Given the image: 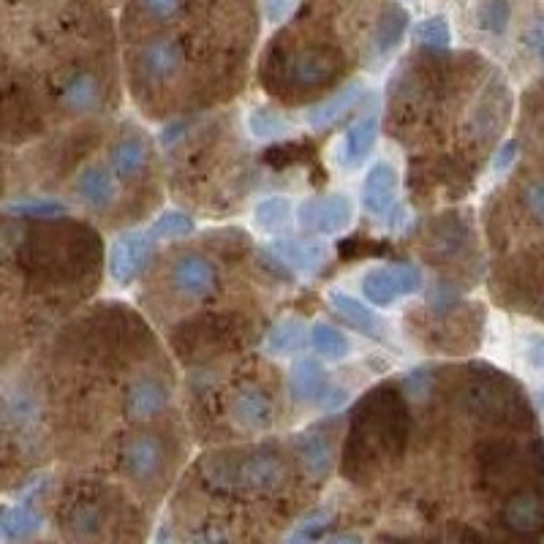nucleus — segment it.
<instances>
[{
	"mask_svg": "<svg viewBox=\"0 0 544 544\" xmlns=\"http://www.w3.org/2000/svg\"><path fill=\"white\" fill-rule=\"evenodd\" d=\"M406 411L392 392H379L368 398L365 408L354 419L349 438V463H373L395 457L406 444Z\"/></svg>",
	"mask_w": 544,
	"mask_h": 544,
	"instance_id": "1",
	"label": "nucleus"
},
{
	"mask_svg": "<svg viewBox=\"0 0 544 544\" xmlns=\"http://www.w3.org/2000/svg\"><path fill=\"white\" fill-rule=\"evenodd\" d=\"M204 476L213 487L248 490V493H272L286 485L289 466L278 452L256 449L251 455L226 457L215 455L204 460Z\"/></svg>",
	"mask_w": 544,
	"mask_h": 544,
	"instance_id": "2",
	"label": "nucleus"
},
{
	"mask_svg": "<svg viewBox=\"0 0 544 544\" xmlns=\"http://www.w3.org/2000/svg\"><path fill=\"white\" fill-rule=\"evenodd\" d=\"M422 289V272L414 264H387L362 275V294L373 305H392L398 297Z\"/></svg>",
	"mask_w": 544,
	"mask_h": 544,
	"instance_id": "3",
	"label": "nucleus"
},
{
	"mask_svg": "<svg viewBox=\"0 0 544 544\" xmlns=\"http://www.w3.org/2000/svg\"><path fill=\"white\" fill-rule=\"evenodd\" d=\"M351 202L346 196H313L297 207V224L313 234H338L351 224Z\"/></svg>",
	"mask_w": 544,
	"mask_h": 544,
	"instance_id": "4",
	"label": "nucleus"
},
{
	"mask_svg": "<svg viewBox=\"0 0 544 544\" xmlns=\"http://www.w3.org/2000/svg\"><path fill=\"white\" fill-rule=\"evenodd\" d=\"M335 71H338V58L332 52H327V49L316 47L300 49V52L289 55L286 63H283V77H286V82L302 90L327 85L335 77Z\"/></svg>",
	"mask_w": 544,
	"mask_h": 544,
	"instance_id": "5",
	"label": "nucleus"
},
{
	"mask_svg": "<svg viewBox=\"0 0 544 544\" xmlns=\"http://www.w3.org/2000/svg\"><path fill=\"white\" fill-rule=\"evenodd\" d=\"M218 283L215 264L202 253H185L172 267V286L183 300H204Z\"/></svg>",
	"mask_w": 544,
	"mask_h": 544,
	"instance_id": "6",
	"label": "nucleus"
},
{
	"mask_svg": "<svg viewBox=\"0 0 544 544\" xmlns=\"http://www.w3.org/2000/svg\"><path fill=\"white\" fill-rule=\"evenodd\" d=\"M120 463H123L126 476H131L134 482H153V479H158V474L164 471L166 463L164 441L156 436H150V433L128 438L126 447H123V455H120Z\"/></svg>",
	"mask_w": 544,
	"mask_h": 544,
	"instance_id": "7",
	"label": "nucleus"
},
{
	"mask_svg": "<svg viewBox=\"0 0 544 544\" xmlns=\"http://www.w3.org/2000/svg\"><path fill=\"white\" fill-rule=\"evenodd\" d=\"M156 240L150 234H123L109 253V272L117 283H131L153 259Z\"/></svg>",
	"mask_w": 544,
	"mask_h": 544,
	"instance_id": "8",
	"label": "nucleus"
},
{
	"mask_svg": "<svg viewBox=\"0 0 544 544\" xmlns=\"http://www.w3.org/2000/svg\"><path fill=\"white\" fill-rule=\"evenodd\" d=\"M139 68L150 82H169L185 68L183 47L172 39H156L139 52Z\"/></svg>",
	"mask_w": 544,
	"mask_h": 544,
	"instance_id": "9",
	"label": "nucleus"
},
{
	"mask_svg": "<svg viewBox=\"0 0 544 544\" xmlns=\"http://www.w3.org/2000/svg\"><path fill=\"white\" fill-rule=\"evenodd\" d=\"M77 194L82 202L98 210V213H107L109 207H115L117 196H120V185H117V175H112L107 166L90 164L85 166L77 177Z\"/></svg>",
	"mask_w": 544,
	"mask_h": 544,
	"instance_id": "10",
	"label": "nucleus"
},
{
	"mask_svg": "<svg viewBox=\"0 0 544 544\" xmlns=\"http://www.w3.org/2000/svg\"><path fill=\"white\" fill-rule=\"evenodd\" d=\"M169 403V389L158 379H136L131 387L126 389V398H123V411L131 422H147V419H156Z\"/></svg>",
	"mask_w": 544,
	"mask_h": 544,
	"instance_id": "11",
	"label": "nucleus"
},
{
	"mask_svg": "<svg viewBox=\"0 0 544 544\" xmlns=\"http://www.w3.org/2000/svg\"><path fill=\"white\" fill-rule=\"evenodd\" d=\"M272 253L278 256V262L289 270H297L302 275H313L319 272L327 262V245L319 240H292V237H281L272 243Z\"/></svg>",
	"mask_w": 544,
	"mask_h": 544,
	"instance_id": "12",
	"label": "nucleus"
},
{
	"mask_svg": "<svg viewBox=\"0 0 544 544\" xmlns=\"http://www.w3.org/2000/svg\"><path fill=\"white\" fill-rule=\"evenodd\" d=\"M398 196V169L387 161L370 166V172L365 175L362 183V204L365 210L373 215H384L392 210Z\"/></svg>",
	"mask_w": 544,
	"mask_h": 544,
	"instance_id": "13",
	"label": "nucleus"
},
{
	"mask_svg": "<svg viewBox=\"0 0 544 544\" xmlns=\"http://www.w3.org/2000/svg\"><path fill=\"white\" fill-rule=\"evenodd\" d=\"M504 525L517 536H539L544 531V501L536 493H517L506 501Z\"/></svg>",
	"mask_w": 544,
	"mask_h": 544,
	"instance_id": "14",
	"label": "nucleus"
},
{
	"mask_svg": "<svg viewBox=\"0 0 544 544\" xmlns=\"http://www.w3.org/2000/svg\"><path fill=\"white\" fill-rule=\"evenodd\" d=\"M229 414H232L234 425L243 430H264L272 425V411L270 398L264 395L262 389L248 387L234 392L232 403H229Z\"/></svg>",
	"mask_w": 544,
	"mask_h": 544,
	"instance_id": "15",
	"label": "nucleus"
},
{
	"mask_svg": "<svg viewBox=\"0 0 544 544\" xmlns=\"http://www.w3.org/2000/svg\"><path fill=\"white\" fill-rule=\"evenodd\" d=\"M376 136H379V115H362L354 126L346 131L343 142L338 147V161L343 166L360 164L362 158L368 156L373 145H376Z\"/></svg>",
	"mask_w": 544,
	"mask_h": 544,
	"instance_id": "16",
	"label": "nucleus"
},
{
	"mask_svg": "<svg viewBox=\"0 0 544 544\" xmlns=\"http://www.w3.org/2000/svg\"><path fill=\"white\" fill-rule=\"evenodd\" d=\"M109 158H112V172L123 180H131V177H139V172L150 161V145L139 134L120 136Z\"/></svg>",
	"mask_w": 544,
	"mask_h": 544,
	"instance_id": "17",
	"label": "nucleus"
},
{
	"mask_svg": "<svg viewBox=\"0 0 544 544\" xmlns=\"http://www.w3.org/2000/svg\"><path fill=\"white\" fill-rule=\"evenodd\" d=\"M289 387L292 395L300 403H316V400L327 398L330 392V381L327 373L316 360H300L289 373Z\"/></svg>",
	"mask_w": 544,
	"mask_h": 544,
	"instance_id": "18",
	"label": "nucleus"
},
{
	"mask_svg": "<svg viewBox=\"0 0 544 544\" xmlns=\"http://www.w3.org/2000/svg\"><path fill=\"white\" fill-rule=\"evenodd\" d=\"M101 96H104V85L93 71H77L63 88V104L71 112H93L101 104Z\"/></svg>",
	"mask_w": 544,
	"mask_h": 544,
	"instance_id": "19",
	"label": "nucleus"
},
{
	"mask_svg": "<svg viewBox=\"0 0 544 544\" xmlns=\"http://www.w3.org/2000/svg\"><path fill=\"white\" fill-rule=\"evenodd\" d=\"M330 302H332V308H335V313H338L340 319L346 321L349 327L365 332V335H379V327H381L379 316L370 311L368 305H362V300L351 297V294L332 292Z\"/></svg>",
	"mask_w": 544,
	"mask_h": 544,
	"instance_id": "20",
	"label": "nucleus"
},
{
	"mask_svg": "<svg viewBox=\"0 0 544 544\" xmlns=\"http://www.w3.org/2000/svg\"><path fill=\"white\" fill-rule=\"evenodd\" d=\"M362 88L357 85V82H351V85H346V88H340L338 93L332 98H327V101H321L319 107H313L311 112H308V123H311L313 128H324L330 126V123H335L346 109L360 98Z\"/></svg>",
	"mask_w": 544,
	"mask_h": 544,
	"instance_id": "21",
	"label": "nucleus"
},
{
	"mask_svg": "<svg viewBox=\"0 0 544 544\" xmlns=\"http://www.w3.org/2000/svg\"><path fill=\"white\" fill-rule=\"evenodd\" d=\"M308 340V332H305V324L300 319H281L267 335V346L275 354H292V351L302 349Z\"/></svg>",
	"mask_w": 544,
	"mask_h": 544,
	"instance_id": "22",
	"label": "nucleus"
},
{
	"mask_svg": "<svg viewBox=\"0 0 544 544\" xmlns=\"http://www.w3.org/2000/svg\"><path fill=\"white\" fill-rule=\"evenodd\" d=\"M300 460L311 476H327L332 468V447L324 436H308L300 441Z\"/></svg>",
	"mask_w": 544,
	"mask_h": 544,
	"instance_id": "23",
	"label": "nucleus"
},
{
	"mask_svg": "<svg viewBox=\"0 0 544 544\" xmlns=\"http://www.w3.org/2000/svg\"><path fill=\"white\" fill-rule=\"evenodd\" d=\"M406 28L408 11L403 9V6H389V9L381 14L379 28H376V49H379V52H389V49L398 47Z\"/></svg>",
	"mask_w": 544,
	"mask_h": 544,
	"instance_id": "24",
	"label": "nucleus"
},
{
	"mask_svg": "<svg viewBox=\"0 0 544 544\" xmlns=\"http://www.w3.org/2000/svg\"><path fill=\"white\" fill-rule=\"evenodd\" d=\"M311 340L313 349L319 351V357H324V360H340L351 349L349 338L338 327H332V324H316L311 330Z\"/></svg>",
	"mask_w": 544,
	"mask_h": 544,
	"instance_id": "25",
	"label": "nucleus"
},
{
	"mask_svg": "<svg viewBox=\"0 0 544 544\" xmlns=\"http://www.w3.org/2000/svg\"><path fill=\"white\" fill-rule=\"evenodd\" d=\"M294 210L292 204L281 199V196H275V199H264L259 207H256V224L262 226L264 232L278 234L283 232L286 226L292 224Z\"/></svg>",
	"mask_w": 544,
	"mask_h": 544,
	"instance_id": "26",
	"label": "nucleus"
},
{
	"mask_svg": "<svg viewBox=\"0 0 544 544\" xmlns=\"http://www.w3.org/2000/svg\"><path fill=\"white\" fill-rule=\"evenodd\" d=\"M248 128H251L253 136H259V139H275V136H281L289 131V120L281 115V112H275L270 107H256L248 115Z\"/></svg>",
	"mask_w": 544,
	"mask_h": 544,
	"instance_id": "27",
	"label": "nucleus"
},
{
	"mask_svg": "<svg viewBox=\"0 0 544 544\" xmlns=\"http://www.w3.org/2000/svg\"><path fill=\"white\" fill-rule=\"evenodd\" d=\"M509 20H512V9L506 0H482L476 9V22L487 33H496V36L504 33L509 28Z\"/></svg>",
	"mask_w": 544,
	"mask_h": 544,
	"instance_id": "28",
	"label": "nucleus"
},
{
	"mask_svg": "<svg viewBox=\"0 0 544 544\" xmlns=\"http://www.w3.org/2000/svg\"><path fill=\"white\" fill-rule=\"evenodd\" d=\"M68 525H71L74 536H82V539L98 536L101 534V528H104V512H101V506L96 504L74 506V512L68 517Z\"/></svg>",
	"mask_w": 544,
	"mask_h": 544,
	"instance_id": "29",
	"label": "nucleus"
},
{
	"mask_svg": "<svg viewBox=\"0 0 544 544\" xmlns=\"http://www.w3.org/2000/svg\"><path fill=\"white\" fill-rule=\"evenodd\" d=\"M414 36L422 47L428 49H447L452 44V30H449V22L444 17H428L422 20L414 30Z\"/></svg>",
	"mask_w": 544,
	"mask_h": 544,
	"instance_id": "30",
	"label": "nucleus"
},
{
	"mask_svg": "<svg viewBox=\"0 0 544 544\" xmlns=\"http://www.w3.org/2000/svg\"><path fill=\"white\" fill-rule=\"evenodd\" d=\"M191 232H194V221L180 210H169L150 226V237H158V240H175V237H185Z\"/></svg>",
	"mask_w": 544,
	"mask_h": 544,
	"instance_id": "31",
	"label": "nucleus"
},
{
	"mask_svg": "<svg viewBox=\"0 0 544 544\" xmlns=\"http://www.w3.org/2000/svg\"><path fill=\"white\" fill-rule=\"evenodd\" d=\"M468 240L466 226L460 224V221H444V224L438 226L436 234H433V245H436V251L441 256H455Z\"/></svg>",
	"mask_w": 544,
	"mask_h": 544,
	"instance_id": "32",
	"label": "nucleus"
},
{
	"mask_svg": "<svg viewBox=\"0 0 544 544\" xmlns=\"http://www.w3.org/2000/svg\"><path fill=\"white\" fill-rule=\"evenodd\" d=\"M482 466H485L487 479H501L515 466V449L509 444H493L490 452L482 457Z\"/></svg>",
	"mask_w": 544,
	"mask_h": 544,
	"instance_id": "33",
	"label": "nucleus"
},
{
	"mask_svg": "<svg viewBox=\"0 0 544 544\" xmlns=\"http://www.w3.org/2000/svg\"><path fill=\"white\" fill-rule=\"evenodd\" d=\"M525 210L531 213L536 224L544 226V177L539 180H531V183L525 185V194H523Z\"/></svg>",
	"mask_w": 544,
	"mask_h": 544,
	"instance_id": "34",
	"label": "nucleus"
},
{
	"mask_svg": "<svg viewBox=\"0 0 544 544\" xmlns=\"http://www.w3.org/2000/svg\"><path fill=\"white\" fill-rule=\"evenodd\" d=\"M330 525V515L327 512H313L311 517H305L297 528H294V539H319L324 534V528Z\"/></svg>",
	"mask_w": 544,
	"mask_h": 544,
	"instance_id": "35",
	"label": "nucleus"
},
{
	"mask_svg": "<svg viewBox=\"0 0 544 544\" xmlns=\"http://www.w3.org/2000/svg\"><path fill=\"white\" fill-rule=\"evenodd\" d=\"M185 6V0H142V9L147 11V17L153 20H172L180 14Z\"/></svg>",
	"mask_w": 544,
	"mask_h": 544,
	"instance_id": "36",
	"label": "nucleus"
},
{
	"mask_svg": "<svg viewBox=\"0 0 544 544\" xmlns=\"http://www.w3.org/2000/svg\"><path fill=\"white\" fill-rule=\"evenodd\" d=\"M6 528H9L11 536H28L30 531H36V528H39V523H36L33 515H28V512H11Z\"/></svg>",
	"mask_w": 544,
	"mask_h": 544,
	"instance_id": "37",
	"label": "nucleus"
},
{
	"mask_svg": "<svg viewBox=\"0 0 544 544\" xmlns=\"http://www.w3.org/2000/svg\"><path fill=\"white\" fill-rule=\"evenodd\" d=\"M525 41H528V47H531V52H534L536 58L544 63V17H536V20L531 22V28L525 33Z\"/></svg>",
	"mask_w": 544,
	"mask_h": 544,
	"instance_id": "38",
	"label": "nucleus"
},
{
	"mask_svg": "<svg viewBox=\"0 0 544 544\" xmlns=\"http://www.w3.org/2000/svg\"><path fill=\"white\" fill-rule=\"evenodd\" d=\"M297 6V0H264V14L270 22H283Z\"/></svg>",
	"mask_w": 544,
	"mask_h": 544,
	"instance_id": "39",
	"label": "nucleus"
},
{
	"mask_svg": "<svg viewBox=\"0 0 544 544\" xmlns=\"http://www.w3.org/2000/svg\"><path fill=\"white\" fill-rule=\"evenodd\" d=\"M517 150H520V145H517L515 139H509L506 145H501V150H498L496 158H493V169H496V172H506V169L517 161Z\"/></svg>",
	"mask_w": 544,
	"mask_h": 544,
	"instance_id": "40",
	"label": "nucleus"
},
{
	"mask_svg": "<svg viewBox=\"0 0 544 544\" xmlns=\"http://www.w3.org/2000/svg\"><path fill=\"white\" fill-rule=\"evenodd\" d=\"M430 373H425V370H417L414 376H408L406 381V389H408V395H414V398H425L428 395V389H430Z\"/></svg>",
	"mask_w": 544,
	"mask_h": 544,
	"instance_id": "41",
	"label": "nucleus"
},
{
	"mask_svg": "<svg viewBox=\"0 0 544 544\" xmlns=\"http://www.w3.org/2000/svg\"><path fill=\"white\" fill-rule=\"evenodd\" d=\"M408 224V210H395V213L389 215L387 226L389 229H403Z\"/></svg>",
	"mask_w": 544,
	"mask_h": 544,
	"instance_id": "42",
	"label": "nucleus"
}]
</instances>
